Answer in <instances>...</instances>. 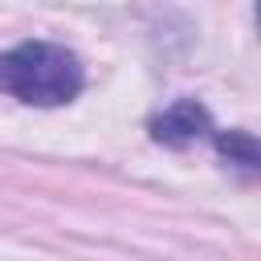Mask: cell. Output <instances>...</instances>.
<instances>
[{"label": "cell", "instance_id": "cell-1", "mask_svg": "<svg viewBox=\"0 0 261 261\" xmlns=\"http://www.w3.org/2000/svg\"><path fill=\"white\" fill-rule=\"evenodd\" d=\"M82 57L57 41H20L0 53V94L24 106H65L82 94Z\"/></svg>", "mask_w": 261, "mask_h": 261}, {"label": "cell", "instance_id": "cell-2", "mask_svg": "<svg viewBox=\"0 0 261 261\" xmlns=\"http://www.w3.org/2000/svg\"><path fill=\"white\" fill-rule=\"evenodd\" d=\"M147 130H151V139H155L159 147L184 151V147H192L196 139L212 135L216 126H212V114H208L196 98H179V102H171L167 110H159V114L147 122Z\"/></svg>", "mask_w": 261, "mask_h": 261}, {"label": "cell", "instance_id": "cell-3", "mask_svg": "<svg viewBox=\"0 0 261 261\" xmlns=\"http://www.w3.org/2000/svg\"><path fill=\"white\" fill-rule=\"evenodd\" d=\"M212 139H216V151H220L228 163H237L241 171L257 175L261 151H257V139H253L249 130H212Z\"/></svg>", "mask_w": 261, "mask_h": 261}]
</instances>
